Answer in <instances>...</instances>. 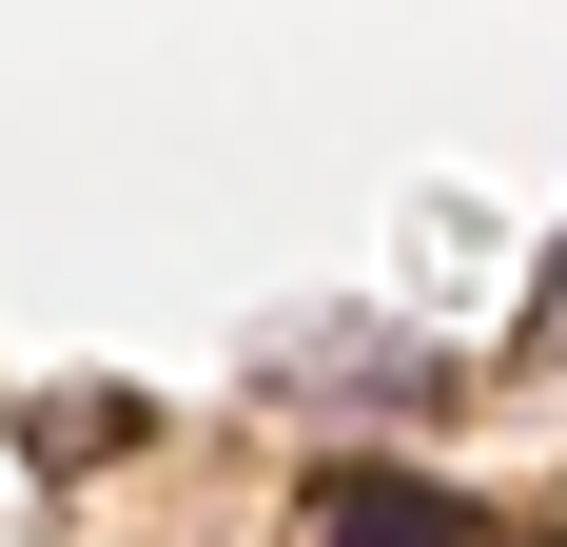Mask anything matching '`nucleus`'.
<instances>
[{"instance_id":"nucleus-1","label":"nucleus","mask_w":567,"mask_h":547,"mask_svg":"<svg viewBox=\"0 0 567 547\" xmlns=\"http://www.w3.org/2000/svg\"><path fill=\"white\" fill-rule=\"evenodd\" d=\"M313 528L333 547H470V508L411 489V469H313Z\"/></svg>"},{"instance_id":"nucleus-2","label":"nucleus","mask_w":567,"mask_h":547,"mask_svg":"<svg viewBox=\"0 0 567 547\" xmlns=\"http://www.w3.org/2000/svg\"><path fill=\"white\" fill-rule=\"evenodd\" d=\"M528 352H567V255H548V293H528Z\"/></svg>"}]
</instances>
